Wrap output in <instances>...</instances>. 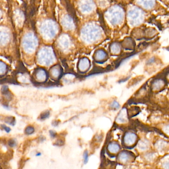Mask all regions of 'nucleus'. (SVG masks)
Here are the masks:
<instances>
[{
    "mask_svg": "<svg viewBox=\"0 0 169 169\" xmlns=\"http://www.w3.org/2000/svg\"><path fill=\"white\" fill-rule=\"evenodd\" d=\"M162 167L165 169H169V160H166L162 163Z\"/></svg>",
    "mask_w": 169,
    "mask_h": 169,
    "instance_id": "29",
    "label": "nucleus"
},
{
    "mask_svg": "<svg viewBox=\"0 0 169 169\" xmlns=\"http://www.w3.org/2000/svg\"><path fill=\"white\" fill-rule=\"evenodd\" d=\"M9 145L10 146H15V145H16V142H15V141H14L13 140H12L11 141H10L9 142Z\"/></svg>",
    "mask_w": 169,
    "mask_h": 169,
    "instance_id": "33",
    "label": "nucleus"
},
{
    "mask_svg": "<svg viewBox=\"0 0 169 169\" xmlns=\"http://www.w3.org/2000/svg\"><path fill=\"white\" fill-rule=\"evenodd\" d=\"M61 73V70L59 65H55L52 67L50 70V74L54 78H58Z\"/></svg>",
    "mask_w": 169,
    "mask_h": 169,
    "instance_id": "22",
    "label": "nucleus"
},
{
    "mask_svg": "<svg viewBox=\"0 0 169 169\" xmlns=\"http://www.w3.org/2000/svg\"><path fill=\"white\" fill-rule=\"evenodd\" d=\"M107 55L106 52L103 50H99L96 52L94 55V58L97 61H102L107 58Z\"/></svg>",
    "mask_w": 169,
    "mask_h": 169,
    "instance_id": "20",
    "label": "nucleus"
},
{
    "mask_svg": "<svg viewBox=\"0 0 169 169\" xmlns=\"http://www.w3.org/2000/svg\"><path fill=\"white\" fill-rule=\"evenodd\" d=\"M3 127H4V129H5V131L7 132H10V129L9 127H6V126H5V125H4V126L3 125Z\"/></svg>",
    "mask_w": 169,
    "mask_h": 169,
    "instance_id": "34",
    "label": "nucleus"
},
{
    "mask_svg": "<svg viewBox=\"0 0 169 169\" xmlns=\"http://www.w3.org/2000/svg\"><path fill=\"white\" fill-rule=\"evenodd\" d=\"M102 31L98 25L89 23L85 25L81 31V38L84 42L92 44L100 39Z\"/></svg>",
    "mask_w": 169,
    "mask_h": 169,
    "instance_id": "1",
    "label": "nucleus"
},
{
    "mask_svg": "<svg viewBox=\"0 0 169 169\" xmlns=\"http://www.w3.org/2000/svg\"><path fill=\"white\" fill-rule=\"evenodd\" d=\"M163 130L165 134H167L168 136H169V124L168 125H166L163 127Z\"/></svg>",
    "mask_w": 169,
    "mask_h": 169,
    "instance_id": "32",
    "label": "nucleus"
},
{
    "mask_svg": "<svg viewBox=\"0 0 169 169\" xmlns=\"http://www.w3.org/2000/svg\"><path fill=\"white\" fill-rule=\"evenodd\" d=\"M138 139V136L132 132H127L125 134L123 137V142L127 146L134 145Z\"/></svg>",
    "mask_w": 169,
    "mask_h": 169,
    "instance_id": "9",
    "label": "nucleus"
},
{
    "mask_svg": "<svg viewBox=\"0 0 169 169\" xmlns=\"http://www.w3.org/2000/svg\"><path fill=\"white\" fill-rule=\"evenodd\" d=\"M39 30L44 39L50 40L56 35L58 27L54 21L51 20H46L41 23Z\"/></svg>",
    "mask_w": 169,
    "mask_h": 169,
    "instance_id": "2",
    "label": "nucleus"
},
{
    "mask_svg": "<svg viewBox=\"0 0 169 169\" xmlns=\"http://www.w3.org/2000/svg\"><path fill=\"white\" fill-rule=\"evenodd\" d=\"M111 107L113 109H118L120 108V104H119V103L117 102V101H114L111 104Z\"/></svg>",
    "mask_w": 169,
    "mask_h": 169,
    "instance_id": "26",
    "label": "nucleus"
},
{
    "mask_svg": "<svg viewBox=\"0 0 169 169\" xmlns=\"http://www.w3.org/2000/svg\"><path fill=\"white\" fill-rule=\"evenodd\" d=\"M156 156H155V154L153 153H149L146 154V155H145V158L147 161H153L155 159Z\"/></svg>",
    "mask_w": 169,
    "mask_h": 169,
    "instance_id": "24",
    "label": "nucleus"
},
{
    "mask_svg": "<svg viewBox=\"0 0 169 169\" xmlns=\"http://www.w3.org/2000/svg\"><path fill=\"white\" fill-rule=\"evenodd\" d=\"M5 122L7 123L10 124V125H14V123H15L14 119L12 120V117H11V118H9H9H7V120H5Z\"/></svg>",
    "mask_w": 169,
    "mask_h": 169,
    "instance_id": "31",
    "label": "nucleus"
},
{
    "mask_svg": "<svg viewBox=\"0 0 169 169\" xmlns=\"http://www.w3.org/2000/svg\"><path fill=\"white\" fill-rule=\"evenodd\" d=\"M78 7L82 14H89L93 11L95 5L92 0H80Z\"/></svg>",
    "mask_w": 169,
    "mask_h": 169,
    "instance_id": "7",
    "label": "nucleus"
},
{
    "mask_svg": "<svg viewBox=\"0 0 169 169\" xmlns=\"http://www.w3.org/2000/svg\"><path fill=\"white\" fill-rule=\"evenodd\" d=\"M49 112L48 111H45L41 115L40 119H43V120L46 119V118H48L49 117Z\"/></svg>",
    "mask_w": 169,
    "mask_h": 169,
    "instance_id": "28",
    "label": "nucleus"
},
{
    "mask_svg": "<svg viewBox=\"0 0 169 169\" xmlns=\"http://www.w3.org/2000/svg\"><path fill=\"white\" fill-rule=\"evenodd\" d=\"M83 159H84V164H87L88 161V152L86 151L83 154Z\"/></svg>",
    "mask_w": 169,
    "mask_h": 169,
    "instance_id": "30",
    "label": "nucleus"
},
{
    "mask_svg": "<svg viewBox=\"0 0 169 169\" xmlns=\"http://www.w3.org/2000/svg\"><path fill=\"white\" fill-rule=\"evenodd\" d=\"M133 155L127 151H123L121 152L118 156V160L122 164L129 163L133 160Z\"/></svg>",
    "mask_w": 169,
    "mask_h": 169,
    "instance_id": "11",
    "label": "nucleus"
},
{
    "mask_svg": "<svg viewBox=\"0 0 169 169\" xmlns=\"http://www.w3.org/2000/svg\"><path fill=\"white\" fill-rule=\"evenodd\" d=\"M155 148L159 152L164 151L168 146V143L164 140H159L155 143Z\"/></svg>",
    "mask_w": 169,
    "mask_h": 169,
    "instance_id": "17",
    "label": "nucleus"
},
{
    "mask_svg": "<svg viewBox=\"0 0 169 169\" xmlns=\"http://www.w3.org/2000/svg\"><path fill=\"white\" fill-rule=\"evenodd\" d=\"M61 23L63 28L67 30H72L74 28V23L72 18L67 15H65L62 18Z\"/></svg>",
    "mask_w": 169,
    "mask_h": 169,
    "instance_id": "10",
    "label": "nucleus"
},
{
    "mask_svg": "<svg viewBox=\"0 0 169 169\" xmlns=\"http://www.w3.org/2000/svg\"><path fill=\"white\" fill-rule=\"evenodd\" d=\"M10 34L8 30L5 29H3L1 28V45H6L7 43H9V41L10 40Z\"/></svg>",
    "mask_w": 169,
    "mask_h": 169,
    "instance_id": "14",
    "label": "nucleus"
},
{
    "mask_svg": "<svg viewBox=\"0 0 169 169\" xmlns=\"http://www.w3.org/2000/svg\"><path fill=\"white\" fill-rule=\"evenodd\" d=\"M108 150L110 153L117 154L120 151V145L114 142L110 143L108 146Z\"/></svg>",
    "mask_w": 169,
    "mask_h": 169,
    "instance_id": "19",
    "label": "nucleus"
},
{
    "mask_svg": "<svg viewBox=\"0 0 169 169\" xmlns=\"http://www.w3.org/2000/svg\"><path fill=\"white\" fill-rule=\"evenodd\" d=\"M35 78L37 81L42 82L46 80L47 73L46 71L42 69H39L36 71Z\"/></svg>",
    "mask_w": 169,
    "mask_h": 169,
    "instance_id": "15",
    "label": "nucleus"
},
{
    "mask_svg": "<svg viewBox=\"0 0 169 169\" xmlns=\"http://www.w3.org/2000/svg\"><path fill=\"white\" fill-rule=\"evenodd\" d=\"M125 13L123 9L119 5H114L106 12L105 16L111 25H113L122 23L124 18Z\"/></svg>",
    "mask_w": 169,
    "mask_h": 169,
    "instance_id": "4",
    "label": "nucleus"
},
{
    "mask_svg": "<svg viewBox=\"0 0 169 169\" xmlns=\"http://www.w3.org/2000/svg\"><path fill=\"white\" fill-rule=\"evenodd\" d=\"M7 65L3 62H1V68H0V73L1 74H4L7 71Z\"/></svg>",
    "mask_w": 169,
    "mask_h": 169,
    "instance_id": "25",
    "label": "nucleus"
},
{
    "mask_svg": "<svg viewBox=\"0 0 169 169\" xmlns=\"http://www.w3.org/2000/svg\"><path fill=\"white\" fill-rule=\"evenodd\" d=\"M58 45L62 51L67 52L71 49L72 47V42L68 36L63 35L59 38Z\"/></svg>",
    "mask_w": 169,
    "mask_h": 169,
    "instance_id": "8",
    "label": "nucleus"
},
{
    "mask_svg": "<svg viewBox=\"0 0 169 169\" xmlns=\"http://www.w3.org/2000/svg\"><path fill=\"white\" fill-rule=\"evenodd\" d=\"M144 19V13L138 7H133L127 12V20L130 25L136 27L140 25Z\"/></svg>",
    "mask_w": 169,
    "mask_h": 169,
    "instance_id": "5",
    "label": "nucleus"
},
{
    "mask_svg": "<svg viewBox=\"0 0 169 169\" xmlns=\"http://www.w3.org/2000/svg\"><path fill=\"white\" fill-rule=\"evenodd\" d=\"M38 45V42L35 36L31 33L27 34L23 37L22 41V46L26 53L32 54L35 51Z\"/></svg>",
    "mask_w": 169,
    "mask_h": 169,
    "instance_id": "6",
    "label": "nucleus"
},
{
    "mask_svg": "<svg viewBox=\"0 0 169 169\" xmlns=\"http://www.w3.org/2000/svg\"><path fill=\"white\" fill-rule=\"evenodd\" d=\"M37 60L41 65L49 66L52 65L56 60L53 49L49 47L42 48L37 54Z\"/></svg>",
    "mask_w": 169,
    "mask_h": 169,
    "instance_id": "3",
    "label": "nucleus"
},
{
    "mask_svg": "<svg viewBox=\"0 0 169 169\" xmlns=\"http://www.w3.org/2000/svg\"><path fill=\"white\" fill-rule=\"evenodd\" d=\"M34 129L33 127L29 126V127H27V129H25V133L27 134H31L34 132Z\"/></svg>",
    "mask_w": 169,
    "mask_h": 169,
    "instance_id": "27",
    "label": "nucleus"
},
{
    "mask_svg": "<svg viewBox=\"0 0 169 169\" xmlns=\"http://www.w3.org/2000/svg\"><path fill=\"white\" fill-rule=\"evenodd\" d=\"M138 5L146 9H151L154 7L155 0H136Z\"/></svg>",
    "mask_w": 169,
    "mask_h": 169,
    "instance_id": "13",
    "label": "nucleus"
},
{
    "mask_svg": "<svg viewBox=\"0 0 169 169\" xmlns=\"http://www.w3.org/2000/svg\"><path fill=\"white\" fill-rule=\"evenodd\" d=\"M150 143L148 140L143 139L138 143V148L141 151H146L149 148Z\"/></svg>",
    "mask_w": 169,
    "mask_h": 169,
    "instance_id": "21",
    "label": "nucleus"
},
{
    "mask_svg": "<svg viewBox=\"0 0 169 169\" xmlns=\"http://www.w3.org/2000/svg\"><path fill=\"white\" fill-rule=\"evenodd\" d=\"M165 86V82L161 79H156L152 85V88L154 91H159L162 89Z\"/></svg>",
    "mask_w": 169,
    "mask_h": 169,
    "instance_id": "18",
    "label": "nucleus"
},
{
    "mask_svg": "<svg viewBox=\"0 0 169 169\" xmlns=\"http://www.w3.org/2000/svg\"><path fill=\"white\" fill-rule=\"evenodd\" d=\"M55 135H56V134H55V132H54L53 131H52V133L51 134V136L52 137L54 138L55 136Z\"/></svg>",
    "mask_w": 169,
    "mask_h": 169,
    "instance_id": "35",
    "label": "nucleus"
},
{
    "mask_svg": "<svg viewBox=\"0 0 169 169\" xmlns=\"http://www.w3.org/2000/svg\"><path fill=\"white\" fill-rule=\"evenodd\" d=\"M90 63L89 60L87 58H83L79 60L78 64V68L79 71L85 72L89 69Z\"/></svg>",
    "mask_w": 169,
    "mask_h": 169,
    "instance_id": "12",
    "label": "nucleus"
},
{
    "mask_svg": "<svg viewBox=\"0 0 169 169\" xmlns=\"http://www.w3.org/2000/svg\"><path fill=\"white\" fill-rule=\"evenodd\" d=\"M125 110V109H122L118 114L116 120L117 122L118 123H125L127 122V120H128L127 114V111Z\"/></svg>",
    "mask_w": 169,
    "mask_h": 169,
    "instance_id": "16",
    "label": "nucleus"
},
{
    "mask_svg": "<svg viewBox=\"0 0 169 169\" xmlns=\"http://www.w3.org/2000/svg\"><path fill=\"white\" fill-rule=\"evenodd\" d=\"M110 49L111 52L113 54H118L120 53L121 48L119 44L118 43H114L111 45Z\"/></svg>",
    "mask_w": 169,
    "mask_h": 169,
    "instance_id": "23",
    "label": "nucleus"
}]
</instances>
